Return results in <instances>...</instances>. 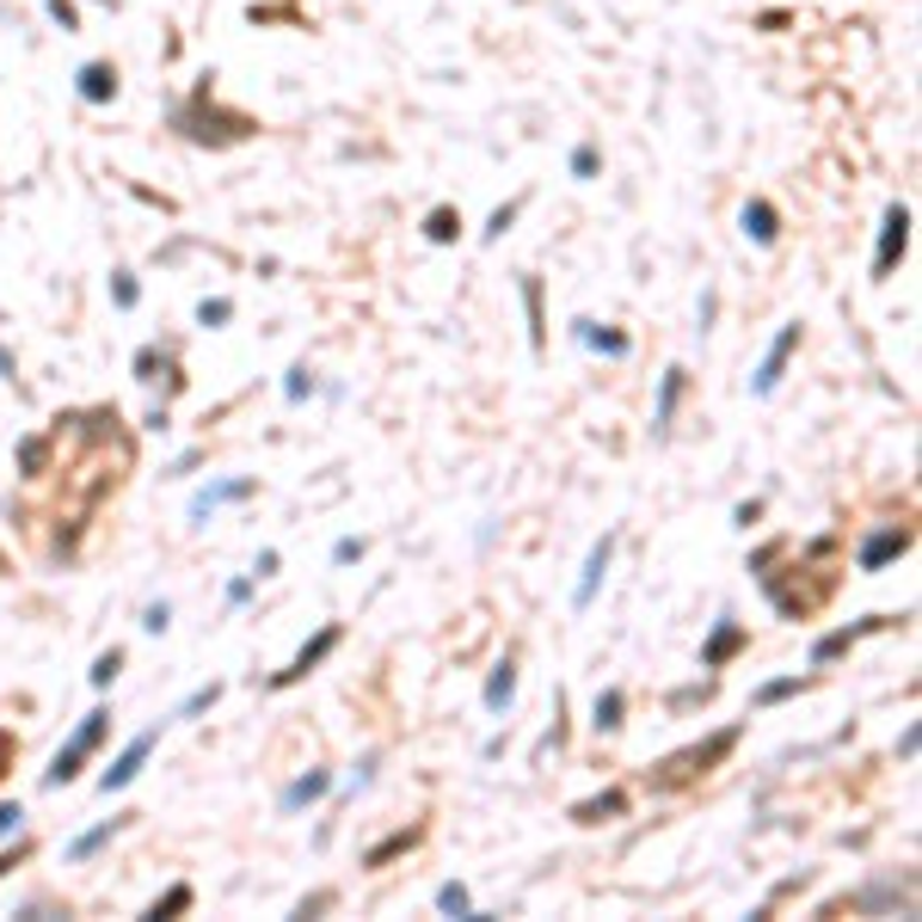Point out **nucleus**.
Here are the masks:
<instances>
[{
  "label": "nucleus",
  "mask_w": 922,
  "mask_h": 922,
  "mask_svg": "<svg viewBox=\"0 0 922 922\" xmlns=\"http://www.w3.org/2000/svg\"><path fill=\"white\" fill-rule=\"evenodd\" d=\"M597 167H603V154H597L591 142H584V148H572V179H597Z\"/></svg>",
  "instance_id": "obj_29"
},
{
  "label": "nucleus",
  "mask_w": 922,
  "mask_h": 922,
  "mask_svg": "<svg viewBox=\"0 0 922 922\" xmlns=\"http://www.w3.org/2000/svg\"><path fill=\"white\" fill-rule=\"evenodd\" d=\"M511 222H517V203H504V210H492V222H487V240H499Z\"/></svg>",
  "instance_id": "obj_35"
},
{
  "label": "nucleus",
  "mask_w": 922,
  "mask_h": 922,
  "mask_svg": "<svg viewBox=\"0 0 922 922\" xmlns=\"http://www.w3.org/2000/svg\"><path fill=\"white\" fill-rule=\"evenodd\" d=\"M437 910H443V916H468L474 898H468V885L461 880H449V885H437Z\"/></svg>",
  "instance_id": "obj_25"
},
{
  "label": "nucleus",
  "mask_w": 922,
  "mask_h": 922,
  "mask_svg": "<svg viewBox=\"0 0 922 922\" xmlns=\"http://www.w3.org/2000/svg\"><path fill=\"white\" fill-rule=\"evenodd\" d=\"M523 308H529V344H548V320H541V277H523Z\"/></svg>",
  "instance_id": "obj_21"
},
{
  "label": "nucleus",
  "mask_w": 922,
  "mask_h": 922,
  "mask_svg": "<svg viewBox=\"0 0 922 922\" xmlns=\"http://www.w3.org/2000/svg\"><path fill=\"white\" fill-rule=\"evenodd\" d=\"M327 788H332V769H308V775H295L290 788H283V812H302V805H314V800H327Z\"/></svg>",
  "instance_id": "obj_12"
},
{
  "label": "nucleus",
  "mask_w": 922,
  "mask_h": 922,
  "mask_svg": "<svg viewBox=\"0 0 922 922\" xmlns=\"http://www.w3.org/2000/svg\"><path fill=\"white\" fill-rule=\"evenodd\" d=\"M332 904V892H314V898H302V910H295V916H314V910H327Z\"/></svg>",
  "instance_id": "obj_41"
},
{
  "label": "nucleus",
  "mask_w": 922,
  "mask_h": 922,
  "mask_svg": "<svg viewBox=\"0 0 922 922\" xmlns=\"http://www.w3.org/2000/svg\"><path fill=\"white\" fill-rule=\"evenodd\" d=\"M756 517H763V499H751V504H738V511H732V523H738V529H751V523H756Z\"/></svg>",
  "instance_id": "obj_36"
},
{
  "label": "nucleus",
  "mask_w": 922,
  "mask_h": 922,
  "mask_svg": "<svg viewBox=\"0 0 922 922\" xmlns=\"http://www.w3.org/2000/svg\"><path fill=\"white\" fill-rule=\"evenodd\" d=\"M308 394H314V369H308V363H295L290 375H283V400H290V407H302Z\"/></svg>",
  "instance_id": "obj_26"
},
{
  "label": "nucleus",
  "mask_w": 922,
  "mask_h": 922,
  "mask_svg": "<svg viewBox=\"0 0 922 922\" xmlns=\"http://www.w3.org/2000/svg\"><path fill=\"white\" fill-rule=\"evenodd\" d=\"M793 344H800V320H788V327L775 332V344L763 351V363H756V382H751V394H775L781 388V375H788V357H793Z\"/></svg>",
  "instance_id": "obj_4"
},
{
  "label": "nucleus",
  "mask_w": 922,
  "mask_h": 922,
  "mask_svg": "<svg viewBox=\"0 0 922 922\" xmlns=\"http://www.w3.org/2000/svg\"><path fill=\"white\" fill-rule=\"evenodd\" d=\"M511 695H517V664L499 659L492 664V677H487V713H504L511 708Z\"/></svg>",
  "instance_id": "obj_19"
},
{
  "label": "nucleus",
  "mask_w": 922,
  "mask_h": 922,
  "mask_svg": "<svg viewBox=\"0 0 922 922\" xmlns=\"http://www.w3.org/2000/svg\"><path fill=\"white\" fill-rule=\"evenodd\" d=\"M19 818H26L19 805H0V836H13V830H19Z\"/></svg>",
  "instance_id": "obj_38"
},
{
  "label": "nucleus",
  "mask_w": 922,
  "mask_h": 922,
  "mask_svg": "<svg viewBox=\"0 0 922 922\" xmlns=\"http://www.w3.org/2000/svg\"><path fill=\"white\" fill-rule=\"evenodd\" d=\"M118 671H123V645H111V652H99V659H92L87 683L92 689H111V683H118Z\"/></svg>",
  "instance_id": "obj_23"
},
{
  "label": "nucleus",
  "mask_w": 922,
  "mask_h": 922,
  "mask_svg": "<svg viewBox=\"0 0 922 922\" xmlns=\"http://www.w3.org/2000/svg\"><path fill=\"white\" fill-rule=\"evenodd\" d=\"M621 812H628V793L609 788V793H597V800L572 805V824H603V818H621Z\"/></svg>",
  "instance_id": "obj_17"
},
{
  "label": "nucleus",
  "mask_w": 922,
  "mask_h": 922,
  "mask_svg": "<svg viewBox=\"0 0 922 922\" xmlns=\"http://www.w3.org/2000/svg\"><path fill=\"white\" fill-rule=\"evenodd\" d=\"M424 843V824H412V830H394V836H382L375 849H363V868H388V861H400V855H412V849Z\"/></svg>",
  "instance_id": "obj_13"
},
{
  "label": "nucleus",
  "mask_w": 922,
  "mask_h": 922,
  "mask_svg": "<svg viewBox=\"0 0 922 922\" xmlns=\"http://www.w3.org/2000/svg\"><path fill=\"white\" fill-rule=\"evenodd\" d=\"M455 234H461V210H449V203H443V210L424 216V240H431V247H449Z\"/></svg>",
  "instance_id": "obj_22"
},
{
  "label": "nucleus",
  "mask_w": 922,
  "mask_h": 922,
  "mask_svg": "<svg viewBox=\"0 0 922 922\" xmlns=\"http://www.w3.org/2000/svg\"><path fill=\"white\" fill-rule=\"evenodd\" d=\"M13 751H19V744H13V732H0V775L13 769Z\"/></svg>",
  "instance_id": "obj_40"
},
{
  "label": "nucleus",
  "mask_w": 922,
  "mask_h": 922,
  "mask_svg": "<svg viewBox=\"0 0 922 922\" xmlns=\"http://www.w3.org/2000/svg\"><path fill=\"white\" fill-rule=\"evenodd\" d=\"M172 628V603H148L142 609V633H167Z\"/></svg>",
  "instance_id": "obj_31"
},
{
  "label": "nucleus",
  "mask_w": 922,
  "mask_h": 922,
  "mask_svg": "<svg viewBox=\"0 0 922 922\" xmlns=\"http://www.w3.org/2000/svg\"><path fill=\"white\" fill-rule=\"evenodd\" d=\"M363 560V535H344V541H332V567H357Z\"/></svg>",
  "instance_id": "obj_30"
},
{
  "label": "nucleus",
  "mask_w": 922,
  "mask_h": 922,
  "mask_svg": "<svg viewBox=\"0 0 922 922\" xmlns=\"http://www.w3.org/2000/svg\"><path fill=\"white\" fill-rule=\"evenodd\" d=\"M154 369H160V344H142L136 351V382H154Z\"/></svg>",
  "instance_id": "obj_34"
},
{
  "label": "nucleus",
  "mask_w": 922,
  "mask_h": 922,
  "mask_svg": "<svg viewBox=\"0 0 922 922\" xmlns=\"http://www.w3.org/2000/svg\"><path fill=\"white\" fill-rule=\"evenodd\" d=\"M106 732H111V713H106V708H92L87 720H80V732L50 756V769H43V788H68V781H74L80 769H87V756L99 751V744H106Z\"/></svg>",
  "instance_id": "obj_2"
},
{
  "label": "nucleus",
  "mask_w": 922,
  "mask_h": 922,
  "mask_svg": "<svg viewBox=\"0 0 922 922\" xmlns=\"http://www.w3.org/2000/svg\"><path fill=\"white\" fill-rule=\"evenodd\" d=\"M744 645H751V633L738 628V621H720V628H713V640L701 645V671H720V664H725V659H738Z\"/></svg>",
  "instance_id": "obj_11"
},
{
  "label": "nucleus",
  "mask_w": 922,
  "mask_h": 922,
  "mask_svg": "<svg viewBox=\"0 0 922 922\" xmlns=\"http://www.w3.org/2000/svg\"><path fill=\"white\" fill-rule=\"evenodd\" d=\"M738 751V725H720L713 738H701V744H683V751H671L664 763H652V788L659 793H677V788H689V781H701L708 769H720L725 756Z\"/></svg>",
  "instance_id": "obj_1"
},
{
  "label": "nucleus",
  "mask_w": 922,
  "mask_h": 922,
  "mask_svg": "<svg viewBox=\"0 0 922 922\" xmlns=\"http://www.w3.org/2000/svg\"><path fill=\"white\" fill-rule=\"evenodd\" d=\"M80 99H87V106H111V99H118V68L111 62H87L80 68Z\"/></svg>",
  "instance_id": "obj_14"
},
{
  "label": "nucleus",
  "mask_w": 922,
  "mask_h": 922,
  "mask_svg": "<svg viewBox=\"0 0 922 922\" xmlns=\"http://www.w3.org/2000/svg\"><path fill=\"white\" fill-rule=\"evenodd\" d=\"M19 861H26V843H13V849H7V855H0V880H7V873H13Z\"/></svg>",
  "instance_id": "obj_39"
},
{
  "label": "nucleus",
  "mask_w": 922,
  "mask_h": 922,
  "mask_svg": "<svg viewBox=\"0 0 922 922\" xmlns=\"http://www.w3.org/2000/svg\"><path fill=\"white\" fill-rule=\"evenodd\" d=\"M904 553H910V529H873V535L861 541L855 567L861 572H880V567H892V560H904Z\"/></svg>",
  "instance_id": "obj_6"
},
{
  "label": "nucleus",
  "mask_w": 922,
  "mask_h": 922,
  "mask_svg": "<svg viewBox=\"0 0 922 922\" xmlns=\"http://www.w3.org/2000/svg\"><path fill=\"white\" fill-rule=\"evenodd\" d=\"M683 388H689V369H664V382H659V407H652V431H671V412H677V400H683Z\"/></svg>",
  "instance_id": "obj_16"
},
{
  "label": "nucleus",
  "mask_w": 922,
  "mask_h": 922,
  "mask_svg": "<svg viewBox=\"0 0 922 922\" xmlns=\"http://www.w3.org/2000/svg\"><path fill=\"white\" fill-rule=\"evenodd\" d=\"M259 492V480H216V487H203L198 499H191V523H203L210 511H222V504H240Z\"/></svg>",
  "instance_id": "obj_9"
},
{
  "label": "nucleus",
  "mask_w": 922,
  "mask_h": 922,
  "mask_svg": "<svg viewBox=\"0 0 922 922\" xmlns=\"http://www.w3.org/2000/svg\"><path fill=\"white\" fill-rule=\"evenodd\" d=\"M50 13H56V26H62V31H74V26H80V13L68 7V0H50Z\"/></svg>",
  "instance_id": "obj_37"
},
{
  "label": "nucleus",
  "mask_w": 922,
  "mask_h": 922,
  "mask_svg": "<svg viewBox=\"0 0 922 922\" xmlns=\"http://www.w3.org/2000/svg\"><path fill=\"white\" fill-rule=\"evenodd\" d=\"M216 695H222V689H216V683H210V689H198V695H184V708H179V713H172V720H191V713H203V708H216Z\"/></svg>",
  "instance_id": "obj_32"
},
{
  "label": "nucleus",
  "mask_w": 922,
  "mask_h": 922,
  "mask_svg": "<svg viewBox=\"0 0 922 922\" xmlns=\"http://www.w3.org/2000/svg\"><path fill=\"white\" fill-rule=\"evenodd\" d=\"M609 560H615V535L591 541V553H584V572H579V591H572V609H591V603H597V584H603Z\"/></svg>",
  "instance_id": "obj_8"
},
{
  "label": "nucleus",
  "mask_w": 922,
  "mask_h": 922,
  "mask_svg": "<svg viewBox=\"0 0 922 922\" xmlns=\"http://www.w3.org/2000/svg\"><path fill=\"white\" fill-rule=\"evenodd\" d=\"M130 824V818H106V824H92L87 836H74V843L62 849V861H87V855H99V849L111 843V836H118V830Z\"/></svg>",
  "instance_id": "obj_18"
},
{
  "label": "nucleus",
  "mask_w": 922,
  "mask_h": 922,
  "mask_svg": "<svg viewBox=\"0 0 922 922\" xmlns=\"http://www.w3.org/2000/svg\"><path fill=\"white\" fill-rule=\"evenodd\" d=\"M136 295H142V290H136V277H130V271L111 277V302H118V308H136Z\"/></svg>",
  "instance_id": "obj_33"
},
{
  "label": "nucleus",
  "mask_w": 922,
  "mask_h": 922,
  "mask_svg": "<svg viewBox=\"0 0 922 922\" xmlns=\"http://www.w3.org/2000/svg\"><path fill=\"white\" fill-rule=\"evenodd\" d=\"M800 689H812V677H775V683H763V689H756V708H775V701L800 695Z\"/></svg>",
  "instance_id": "obj_24"
},
{
  "label": "nucleus",
  "mask_w": 922,
  "mask_h": 922,
  "mask_svg": "<svg viewBox=\"0 0 922 922\" xmlns=\"http://www.w3.org/2000/svg\"><path fill=\"white\" fill-rule=\"evenodd\" d=\"M621 713H628V695H621V689H603L597 708H591V725L609 738V732H621Z\"/></svg>",
  "instance_id": "obj_20"
},
{
  "label": "nucleus",
  "mask_w": 922,
  "mask_h": 922,
  "mask_svg": "<svg viewBox=\"0 0 922 922\" xmlns=\"http://www.w3.org/2000/svg\"><path fill=\"white\" fill-rule=\"evenodd\" d=\"M744 234H751L756 247H775V240H781V216H775V203H769V198L744 203Z\"/></svg>",
  "instance_id": "obj_15"
},
{
  "label": "nucleus",
  "mask_w": 922,
  "mask_h": 922,
  "mask_svg": "<svg viewBox=\"0 0 922 922\" xmlns=\"http://www.w3.org/2000/svg\"><path fill=\"white\" fill-rule=\"evenodd\" d=\"M880 628H892V615H868L861 628H836V633H824V640L812 645V664H830V659H843L849 645L861 640V633H880Z\"/></svg>",
  "instance_id": "obj_10"
},
{
  "label": "nucleus",
  "mask_w": 922,
  "mask_h": 922,
  "mask_svg": "<svg viewBox=\"0 0 922 922\" xmlns=\"http://www.w3.org/2000/svg\"><path fill=\"white\" fill-rule=\"evenodd\" d=\"M234 320V302L228 295H216V302H198V327H228Z\"/></svg>",
  "instance_id": "obj_28"
},
{
  "label": "nucleus",
  "mask_w": 922,
  "mask_h": 922,
  "mask_svg": "<svg viewBox=\"0 0 922 922\" xmlns=\"http://www.w3.org/2000/svg\"><path fill=\"white\" fill-rule=\"evenodd\" d=\"M160 744V725H148V732H136L130 744H123V756L99 775V793H118V788H130L136 775H142V763H148V751Z\"/></svg>",
  "instance_id": "obj_3"
},
{
  "label": "nucleus",
  "mask_w": 922,
  "mask_h": 922,
  "mask_svg": "<svg viewBox=\"0 0 922 922\" xmlns=\"http://www.w3.org/2000/svg\"><path fill=\"white\" fill-rule=\"evenodd\" d=\"M0 375H7V382H13V351H7V344H0Z\"/></svg>",
  "instance_id": "obj_42"
},
{
  "label": "nucleus",
  "mask_w": 922,
  "mask_h": 922,
  "mask_svg": "<svg viewBox=\"0 0 922 922\" xmlns=\"http://www.w3.org/2000/svg\"><path fill=\"white\" fill-rule=\"evenodd\" d=\"M904 247H910V210L892 203V210H885V228H880V252H873V277H892L898 259H904Z\"/></svg>",
  "instance_id": "obj_5"
},
{
  "label": "nucleus",
  "mask_w": 922,
  "mask_h": 922,
  "mask_svg": "<svg viewBox=\"0 0 922 922\" xmlns=\"http://www.w3.org/2000/svg\"><path fill=\"white\" fill-rule=\"evenodd\" d=\"M332 645H339V621H332V628H320L314 640H308L302 652H295V659H290V671H277V677H271V689H290V683H302V677L314 671L320 659H327Z\"/></svg>",
  "instance_id": "obj_7"
},
{
  "label": "nucleus",
  "mask_w": 922,
  "mask_h": 922,
  "mask_svg": "<svg viewBox=\"0 0 922 922\" xmlns=\"http://www.w3.org/2000/svg\"><path fill=\"white\" fill-rule=\"evenodd\" d=\"M179 910H191V885H172V892L167 898H154V910H148V916H154V922H167V916H179Z\"/></svg>",
  "instance_id": "obj_27"
}]
</instances>
